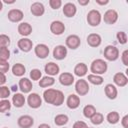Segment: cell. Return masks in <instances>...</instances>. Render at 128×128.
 Segmentation results:
<instances>
[{"instance_id": "38", "label": "cell", "mask_w": 128, "mask_h": 128, "mask_svg": "<svg viewBox=\"0 0 128 128\" xmlns=\"http://www.w3.org/2000/svg\"><path fill=\"white\" fill-rule=\"evenodd\" d=\"M10 95V90L7 86H0V98H7Z\"/></svg>"}, {"instance_id": "32", "label": "cell", "mask_w": 128, "mask_h": 128, "mask_svg": "<svg viewBox=\"0 0 128 128\" xmlns=\"http://www.w3.org/2000/svg\"><path fill=\"white\" fill-rule=\"evenodd\" d=\"M54 122L57 126H63L68 122V116L65 114H59L55 117Z\"/></svg>"}, {"instance_id": "14", "label": "cell", "mask_w": 128, "mask_h": 128, "mask_svg": "<svg viewBox=\"0 0 128 128\" xmlns=\"http://www.w3.org/2000/svg\"><path fill=\"white\" fill-rule=\"evenodd\" d=\"M59 81L62 85L64 86H70L73 84L74 82V76L71 73L68 72H64L59 76Z\"/></svg>"}, {"instance_id": "42", "label": "cell", "mask_w": 128, "mask_h": 128, "mask_svg": "<svg viewBox=\"0 0 128 128\" xmlns=\"http://www.w3.org/2000/svg\"><path fill=\"white\" fill-rule=\"evenodd\" d=\"M73 128H88V126L83 121H76L73 125Z\"/></svg>"}, {"instance_id": "4", "label": "cell", "mask_w": 128, "mask_h": 128, "mask_svg": "<svg viewBox=\"0 0 128 128\" xmlns=\"http://www.w3.org/2000/svg\"><path fill=\"white\" fill-rule=\"evenodd\" d=\"M104 57L109 61H115L119 57V50L115 46L108 45L104 49Z\"/></svg>"}, {"instance_id": "29", "label": "cell", "mask_w": 128, "mask_h": 128, "mask_svg": "<svg viewBox=\"0 0 128 128\" xmlns=\"http://www.w3.org/2000/svg\"><path fill=\"white\" fill-rule=\"evenodd\" d=\"M54 82H55V80L53 77L46 76V77H43L39 81V86L40 87H49V86H52L54 84Z\"/></svg>"}, {"instance_id": "30", "label": "cell", "mask_w": 128, "mask_h": 128, "mask_svg": "<svg viewBox=\"0 0 128 128\" xmlns=\"http://www.w3.org/2000/svg\"><path fill=\"white\" fill-rule=\"evenodd\" d=\"M107 121L110 123V124H116L118 121H119V119H120V116H119V114H118V112H116V111H112V112H109L108 114H107Z\"/></svg>"}, {"instance_id": "21", "label": "cell", "mask_w": 128, "mask_h": 128, "mask_svg": "<svg viewBox=\"0 0 128 128\" xmlns=\"http://www.w3.org/2000/svg\"><path fill=\"white\" fill-rule=\"evenodd\" d=\"M18 32L20 35L22 36H28L31 34L32 32V27L29 23L27 22H23V23H20L19 26H18Z\"/></svg>"}, {"instance_id": "35", "label": "cell", "mask_w": 128, "mask_h": 128, "mask_svg": "<svg viewBox=\"0 0 128 128\" xmlns=\"http://www.w3.org/2000/svg\"><path fill=\"white\" fill-rule=\"evenodd\" d=\"M11 108V104L9 102V100H6V99H3L0 101V112L4 113L8 110H10Z\"/></svg>"}, {"instance_id": "12", "label": "cell", "mask_w": 128, "mask_h": 128, "mask_svg": "<svg viewBox=\"0 0 128 128\" xmlns=\"http://www.w3.org/2000/svg\"><path fill=\"white\" fill-rule=\"evenodd\" d=\"M35 54L37 57L41 58V59H44L48 56L49 54V48L47 45L45 44H38L36 47H35Z\"/></svg>"}, {"instance_id": "1", "label": "cell", "mask_w": 128, "mask_h": 128, "mask_svg": "<svg viewBox=\"0 0 128 128\" xmlns=\"http://www.w3.org/2000/svg\"><path fill=\"white\" fill-rule=\"evenodd\" d=\"M43 98L46 103L55 105V106H60L64 102V94L60 90L56 89H47L43 93Z\"/></svg>"}, {"instance_id": "50", "label": "cell", "mask_w": 128, "mask_h": 128, "mask_svg": "<svg viewBox=\"0 0 128 128\" xmlns=\"http://www.w3.org/2000/svg\"><path fill=\"white\" fill-rule=\"evenodd\" d=\"M2 8H3V4H2V1H0V11L2 10Z\"/></svg>"}, {"instance_id": "23", "label": "cell", "mask_w": 128, "mask_h": 128, "mask_svg": "<svg viewBox=\"0 0 128 128\" xmlns=\"http://www.w3.org/2000/svg\"><path fill=\"white\" fill-rule=\"evenodd\" d=\"M45 72L48 74V75H51V76H53V75H56V74H58L59 73V66L56 64V63H54V62H49V63H47L46 65H45Z\"/></svg>"}, {"instance_id": "36", "label": "cell", "mask_w": 128, "mask_h": 128, "mask_svg": "<svg viewBox=\"0 0 128 128\" xmlns=\"http://www.w3.org/2000/svg\"><path fill=\"white\" fill-rule=\"evenodd\" d=\"M9 44H10V38L5 34H1L0 35V48L7 47Z\"/></svg>"}, {"instance_id": "11", "label": "cell", "mask_w": 128, "mask_h": 128, "mask_svg": "<svg viewBox=\"0 0 128 128\" xmlns=\"http://www.w3.org/2000/svg\"><path fill=\"white\" fill-rule=\"evenodd\" d=\"M50 30L55 35H61L65 31V25L61 21H53L50 25Z\"/></svg>"}, {"instance_id": "39", "label": "cell", "mask_w": 128, "mask_h": 128, "mask_svg": "<svg viewBox=\"0 0 128 128\" xmlns=\"http://www.w3.org/2000/svg\"><path fill=\"white\" fill-rule=\"evenodd\" d=\"M117 39H118V42L120 44H125L127 42V35L125 32L123 31H119L117 33Z\"/></svg>"}, {"instance_id": "48", "label": "cell", "mask_w": 128, "mask_h": 128, "mask_svg": "<svg viewBox=\"0 0 128 128\" xmlns=\"http://www.w3.org/2000/svg\"><path fill=\"white\" fill-rule=\"evenodd\" d=\"M38 128H51V127H50L48 124H44V123H43V124H40V125L38 126Z\"/></svg>"}, {"instance_id": "27", "label": "cell", "mask_w": 128, "mask_h": 128, "mask_svg": "<svg viewBox=\"0 0 128 128\" xmlns=\"http://www.w3.org/2000/svg\"><path fill=\"white\" fill-rule=\"evenodd\" d=\"M25 71H26V69H25L24 65L21 63H16L12 67V72L15 76H22L25 74Z\"/></svg>"}, {"instance_id": "40", "label": "cell", "mask_w": 128, "mask_h": 128, "mask_svg": "<svg viewBox=\"0 0 128 128\" xmlns=\"http://www.w3.org/2000/svg\"><path fill=\"white\" fill-rule=\"evenodd\" d=\"M9 70V64L7 61L4 60H0V73L5 74L6 72H8Z\"/></svg>"}, {"instance_id": "34", "label": "cell", "mask_w": 128, "mask_h": 128, "mask_svg": "<svg viewBox=\"0 0 128 128\" xmlns=\"http://www.w3.org/2000/svg\"><path fill=\"white\" fill-rule=\"evenodd\" d=\"M10 57V51L7 47H2L0 48V60L7 61Z\"/></svg>"}, {"instance_id": "31", "label": "cell", "mask_w": 128, "mask_h": 128, "mask_svg": "<svg viewBox=\"0 0 128 128\" xmlns=\"http://www.w3.org/2000/svg\"><path fill=\"white\" fill-rule=\"evenodd\" d=\"M87 80H88L90 83L94 84V85H100V84L103 83V78H102L100 75H95V74H90V75H88Z\"/></svg>"}, {"instance_id": "46", "label": "cell", "mask_w": 128, "mask_h": 128, "mask_svg": "<svg viewBox=\"0 0 128 128\" xmlns=\"http://www.w3.org/2000/svg\"><path fill=\"white\" fill-rule=\"evenodd\" d=\"M89 0H78V3L80 4V5H87V4H89Z\"/></svg>"}, {"instance_id": "13", "label": "cell", "mask_w": 128, "mask_h": 128, "mask_svg": "<svg viewBox=\"0 0 128 128\" xmlns=\"http://www.w3.org/2000/svg\"><path fill=\"white\" fill-rule=\"evenodd\" d=\"M8 19L12 22H19L23 19V12L19 9H11L8 12Z\"/></svg>"}, {"instance_id": "52", "label": "cell", "mask_w": 128, "mask_h": 128, "mask_svg": "<svg viewBox=\"0 0 128 128\" xmlns=\"http://www.w3.org/2000/svg\"><path fill=\"white\" fill-rule=\"evenodd\" d=\"M4 128H7V127H4Z\"/></svg>"}, {"instance_id": "44", "label": "cell", "mask_w": 128, "mask_h": 128, "mask_svg": "<svg viewBox=\"0 0 128 128\" xmlns=\"http://www.w3.org/2000/svg\"><path fill=\"white\" fill-rule=\"evenodd\" d=\"M128 116L126 115V116H124L123 117V119H122V125H123V127L124 128H128Z\"/></svg>"}, {"instance_id": "10", "label": "cell", "mask_w": 128, "mask_h": 128, "mask_svg": "<svg viewBox=\"0 0 128 128\" xmlns=\"http://www.w3.org/2000/svg\"><path fill=\"white\" fill-rule=\"evenodd\" d=\"M34 124V120L29 115H23L18 118V125L21 128H30Z\"/></svg>"}, {"instance_id": "49", "label": "cell", "mask_w": 128, "mask_h": 128, "mask_svg": "<svg viewBox=\"0 0 128 128\" xmlns=\"http://www.w3.org/2000/svg\"><path fill=\"white\" fill-rule=\"evenodd\" d=\"M4 2H5V3H7V4H13V3L15 2V1H14V0H12V1H8V0H4Z\"/></svg>"}, {"instance_id": "22", "label": "cell", "mask_w": 128, "mask_h": 128, "mask_svg": "<svg viewBox=\"0 0 128 128\" xmlns=\"http://www.w3.org/2000/svg\"><path fill=\"white\" fill-rule=\"evenodd\" d=\"M63 14L66 17H73L76 14V6L73 3H66L63 7Z\"/></svg>"}, {"instance_id": "51", "label": "cell", "mask_w": 128, "mask_h": 128, "mask_svg": "<svg viewBox=\"0 0 128 128\" xmlns=\"http://www.w3.org/2000/svg\"><path fill=\"white\" fill-rule=\"evenodd\" d=\"M88 128H93V127H88Z\"/></svg>"}, {"instance_id": "15", "label": "cell", "mask_w": 128, "mask_h": 128, "mask_svg": "<svg viewBox=\"0 0 128 128\" xmlns=\"http://www.w3.org/2000/svg\"><path fill=\"white\" fill-rule=\"evenodd\" d=\"M31 13L34 15V16H42L45 12V8H44V5L40 2H34L32 5H31Z\"/></svg>"}, {"instance_id": "3", "label": "cell", "mask_w": 128, "mask_h": 128, "mask_svg": "<svg viewBox=\"0 0 128 128\" xmlns=\"http://www.w3.org/2000/svg\"><path fill=\"white\" fill-rule=\"evenodd\" d=\"M87 22L90 26H98L101 22V14L98 10H91L87 14Z\"/></svg>"}, {"instance_id": "24", "label": "cell", "mask_w": 128, "mask_h": 128, "mask_svg": "<svg viewBox=\"0 0 128 128\" xmlns=\"http://www.w3.org/2000/svg\"><path fill=\"white\" fill-rule=\"evenodd\" d=\"M87 71H88V67H87V65L84 64V63H78V64L75 66V68H74V73H75V75H77V76H79V77H82V76L86 75Z\"/></svg>"}, {"instance_id": "5", "label": "cell", "mask_w": 128, "mask_h": 128, "mask_svg": "<svg viewBox=\"0 0 128 128\" xmlns=\"http://www.w3.org/2000/svg\"><path fill=\"white\" fill-rule=\"evenodd\" d=\"M75 90L77 92L78 95L80 96H84L88 93L89 91V85H88V82L84 79H79L76 84H75Z\"/></svg>"}, {"instance_id": "37", "label": "cell", "mask_w": 128, "mask_h": 128, "mask_svg": "<svg viewBox=\"0 0 128 128\" xmlns=\"http://www.w3.org/2000/svg\"><path fill=\"white\" fill-rule=\"evenodd\" d=\"M42 76V73L39 69H32L30 72V77L32 80H39Z\"/></svg>"}, {"instance_id": "41", "label": "cell", "mask_w": 128, "mask_h": 128, "mask_svg": "<svg viewBox=\"0 0 128 128\" xmlns=\"http://www.w3.org/2000/svg\"><path fill=\"white\" fill-rule=\"evenodd\" d=\"M49 5H50V7L52 9H58L62 5V1L61 0H50L49 1Z\"/></svg>"}, {"instance_id": "7", "label": "cell", "mask_w": 128, "mask_h": 128, "mask_svg": "<svg viewBox=\"0 0 128 128\" xmlns=\"http://www.w3.org/2000/svg\"><path fill=\"white\" fill-rule=\"evenodd\" d=\"M117 19H118V13L113 9H109L104 13L103 20L107 24H114L117 21Z\"/></svg>"}, {"instance_id": "18", "label": "cell", "mask_w": 128, "mask_h": 128, "mask_svg": "<svg viewBox=\"0 0 128 128\" xmlns=\"http://www.w3.org/2000/svg\"><path fill=\"white\" fill-rule=\"evenodd\" d=\"M66 103L70 109H76L80 105V98H79V96H77L75 94H70L67 98Z\"/></svg>"}, {"instance_id": "6", "label": "cell", "mask_w": 128, "mask_h": 128, "mask_svg": "<svg viewBox=\"0 0 128 128\" xmlns=\"http://www.w3.org/2000/svg\"><path fill=\"white\" fill-rule=\"evenodd\" d=\"M27 102L31 108H38L42 104V99H41L40 95H38L37 93H31L28 96Z\"/></svg>"}, {"instance_id": "17", "label": "cell", "mask_w": 128, "mask_h": 128, "mask_svg": "<svg viewBox=\"0 0 128 128\" xmlns=\"http://www.w3.org/2000/svg\"><path fill=\"white\" fill-rule=\"evenodd\" d=\"M18 47L20 48V50L24 51V52H29L31 49H32V46H33V43L30 39L28 38H22L18 41Z\"/></svg>"}, {"instance_id": "43", "label": "cell", "mask_w": 128, "mask_h": 128, "mask_svg": "<svg viewBox=\"0 0 128 128\" xmlns=\"http://www.w3.org/2000/svg\"><path fill=\"white\" fill-rule=\"evenodd\" d=\"M127 58H128V50H125V51L122 53V62H123V64H124L125 66L128 65V60H127Z\"/></svg>"}, {"instance_id": "16", "label": "cell", "mask_w": 128, "mask_h": 128, "mask_svg": "<svg viewBox=\"0 0 128 128\" xmlns=\"http://www.w3.org/2000/svg\"><path fill=\"white\" fill-rule=\"evenodd\" d=\"M87 43L91 47H98L101 44V36L96 33H91L87 37Z\"/></svg>"}, {"instance_id": "19", "label": "cell", "mask_w": 128, "mask_h": 128, "mask_svg": "<svg viewBox=\"0 0 128 128\" xmlns=\"http://www.w3.org/2000/svg\"><path fill=\"white\" fill-rule=\"evenodd\" d=\"M19 88L23 93H29L32 90V82L28 78H21L19 81Z\"/></svg>"}, {"instance_id": "26", "label": "cell", "mask_w": 128, "mask_h": 128, "mask_svg": "<svg viewBox=\"0 0 128 128\" xmlns=\"http://www.w3.org/2000/svg\"><path fill=\"white\" fill-rule=\"evenodd\" d=\"M12 102L15 107H18V108L22 107L25 104V97L21 93H16V94H14V96L12 98Z\"/></svg>"}, {"instance_id": "47", "label": "cell", "mask_w": 128, "mask_h": 128, "mask_svg": "<svg viewBox=\"0 0 128 128\" xmlns=\"http://www.w3.org/2000/svg\"><path fill=\"white\" fill-rule=\"evenodd\" d=\"M96 3H98V4H100V5H106V4L109 3V1H108V0H106V1H99V0H96Z\"/></svg>"}, {"instance_id": "45", "label": "cell", "mask_w": 128, "mask_h": 128, "mask_svg": "<svg viewBox=\"0 0 128 128\" xmlns=\"http://www.w3.org/2000/svg\"><path fill=\"white\" fill-rule=\"evenodd\" d=\"M5 82H6V76H5V74L0 73V86L3 85Z\"/></svg>"}, {"instance_id": "2", "label": "cell", "mask_w": 128, "mask_h": 128, "mask_svg": "<svg viewBox=\"0 0 128 128\" xmlns=\"http://www.w3.org/2000/svg\"><path fill=\"white\" fill-rule=\"evenodd\" d=\"M90 70L95 75L104 74L107 71V63L102 59H96L91 63Z\"/></svg>"}, {"instance_id": "9", "label": "cell", "mask_w": 128, "mask_h": 128, "mask_svg": "<svg viewBox=\"0 0 128 128\" xmlns=\"http://www.w3.org/2000/svg\"><path fill=\"white\" fill-rule=\"evenodd\" d=\"M67 55V48L63 45H58L53 50V57L57 60H62Z\"/></svg>"}, {"instance_id": "20", "label": "cell", "mask_w": 128, "mask_h": 128, "mask_svg": "<svg viewBox=\"0 0 128 128\" xmlns=\"http://www.w3.org/2000/svg\"><path fill=\"white\" fill-rule=\"evenodd\" d=\"M113 81H114V83H115L116 85H118V86H120V87H124V86L128 83L127 77H126L123 73H121V72H118V73H116V74L114 75Z\"/></svg>"}, {"instance_id": "25", "label": "cell", "mask_w": 128, "mask_h": 128, "mask_svg": "<svg viewBox=\"0 0 128 128\" xmlns=\"http://www.w3.org/2000/svg\"><path fill=\"white\" fill-rule=\"evenodd\" d=\"M105 94L109 99H115L117 96V89L113 84H107L105 86Z\"/></svg>"}, {"instance_id": "8", "label": "cell", "mask_w": 128, "mask_h": 128, "mask_svg": "<svg viewBox=\"0 0 128 128\" xmlns=\"http://www.w3.org/2000/svg\"><path fill=\"white\" fill-rule=\"evenodd\" d=\"M81 44V40L77 35H69L66 38V46L70 49H77Z\"/></svg>"}, {"instance_id": "33", "label": "cell", "mask_w": 128, "mask_h": 128, "mask_svg": "<svg viewBox=\"0 0 128 128\" xmlns=\"http://www.w3.org/2000/svg\"><path fill=\"white\" fill-rule=\"evenodd\" d=\"M90 120H91V123H92V124H94V125H99V124H101V123L104 121V116H103L102 113L96 112V113L90 118Z\"/></svg>"}, {"instance_id": "28", "label": "cell", "mask_w": 128, "mask_h": 128, "mask_svg": "<svg viewBox=\"0 0 128 128\" xmlns=\"http://www.w3.org/2000/svg\"><path fill=\"white\" fill-rule=\"evenodd\" d=\"M95 113H96V108L93 105L88 104L83 108V114L86 118H91Z\"/></svg>"}]
</instances>
